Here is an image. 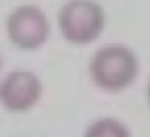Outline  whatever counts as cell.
I'll return each mask as SVG.
<instances>
[{
  "label": "cell",
  "instance_id": "cell-3",
  "mask_svg": "<svg viewBox=\"0 0 150 137\" xmlns=\"http://www.w3.org/2000/svg\"><path fill=\"white\" fill-rule=\"evenodd\" d=\"M6 38L21 51H37L48 42L51 24L46 13L32 3L18 5L5 21Z\"/></svg>",
  "mask_w": 150,
  "mask_h": 137
},
{
  "label": "cell",
  "instance_id": "cell-6",
  "mask_svg": "<svg viewBox=\"0 0 150 137\" xmlns=\"http://www.w3.org/2000/svg\"><path fill=\"white\" fill-rule=\"evenodd\" d=\"M145 97H147V104H149V109H150V78L147 81V86H145Z\"/></svg>",
  "mask_w": 150,
  "mask_h": 137
},
{
  "label": "cell",
  "instance_id": "cell-2",
  "mask_svg": "<svg viewBox=\"0 0 150 137\" xmlns=\"http://www.w3.org/2000/svg\"><path fill=\"white\" fill-rule=\"evenodd\" d=\"M105 21L104 6L98 0H67L56 16L61 37L74 46L98 42L105 29Z\"/></svg>",
  "mask_w": 150,
  "mask_h": 137
},
{
  "label": "cell",
  "instance_id": "cell-4",
  "mask_svg": "<svg viewBox=\"0 0 150 137\" xmlns=\"http://www.w3.org/2000/svg\"><path fill=\"white\" fill-rule=\"evenodd\" d=\"M43 96V83L35 72L16 68L0 78V105L10 113H26Z\"/></svg>",
  "mask_w": 150,
  "mask_h": 137
},
{
  "label": "cell",
  "instance_id": "cell-5",
  "mask_svg": "<svg viewBox=\"0 0 150 137\" xmlns=\"http://www.w3.org/2000/svg\"><path fill=\"white\" fill-rule=\"evenodd\" d=\"M81 137H133L126 123L113 117H102L91 121Z\"/></svg>",
  "mask_w": 150,
  "mask_h": 137
},
{
  "label": "cell",
  "instance_id": "cell-1",
  "mask_svg": "<svg viewBox=\"0 0 150 137\" xmlns=\"http://www.w3.org/2000/svg\"><path fill=\"white\" fill-rule=\"evenodd\" d=\"M141 72L139 57L123 43H109L93 53L88 73L93 85L109 94H118L134 85Z\"/></svg>",
  "mask_w": 150,
  "mask_h": 137
},
{
  "label": "cell",
  "instance_id": "cell-7",
  "mask_svg": "<svg viewBox=\"0 0 150 137\" xmlns=\"http://www.w3.org/2000/svg\"><path fill=\"white\" fill-rule=\"evenodd\" d=\"M0 70H2V54H0Z\"/></svg>",
  "mask_w": 150,
  "mask_h": 137
}]
</instances>
